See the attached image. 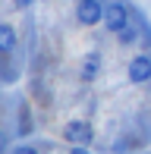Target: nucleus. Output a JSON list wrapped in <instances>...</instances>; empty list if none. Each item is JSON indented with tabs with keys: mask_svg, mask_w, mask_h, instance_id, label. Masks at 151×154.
<instances>
[{
	"mask_svg": "<svg viewBox=\"0 0 151 154\" xmlns=\"http://www.w3.org/2000/svg\"><path fill=\"white\" fill-rule=\"evenodd\" d=\"M6 142H10V138H6V132H3V129H0V151H3V148H6Z\"/></svg>",
	"mask_w": 151,
	"mask_h": 154,
	"instance_id": "nucleus-11",
	"label": "nucleus"
},
{
	"mask_svg": "<svg viewBox=\"0 0 151 154\" xmlns=\"http://www.w3.org/2000/svg\"><path fill=\"white\" fill-rule=\"evenodd\" d=\"M116 38H120V44H123V47H132L135 41H139V25H135V19H132V22H129L123 32H116Z\"/></svg>",
	"mask_w": 151,
	"mask_h": 154,
	"instance_id": "nucleus-7",
	"label": "nucleus"
},
{
	"mask_svg": "<svg viewBox=\"0 0 151 154\" xmlns=\"http://www.w3.org/2000/svg\"><path fill=\"white\" fill-rule=\"evenodd\" d=\"M126 79L132 82V85H145V82H151V54H139V57L129 60Z\"/></svg>",
	"mask_w": 151,
	"mask_h": 154,
	"instance_id": "nucleus-4",
	"label": "nucleus"
},
{
	"mask_svg": "<svg viewBox=\"0 0 151 154\" xmlns=\"http://www.w3.org/2000/svg\"><path fill=\"white\" fill-rule=\"evenodd\" d=\"M10 154H38V151L32 148V145H16V148H13Z\"/></svg>",
	"mask_w": 151,
	"mask_h": 154,
	"instance_id": "nucleus-8",
	"label": "nucleus"
},
{
	"mask_svg": "<svg viewBox=\"0 0 151 154\" xmlns=\"http://www.w3.org/2000/svg\"><path fill=\"white\" fill-rule=\"evenodd\" d=\"M63 138L69 145H91V138H94V129H91V123L88 120H69L63 126Z\"/></svg>",
	"mask_w": 151,
	"mask_h": 154,
	"instance_id": "nucleus-3",
	"label": "nucleus"
},
{
	"mask_svg": "<svg viewBox=\"0 0 151 154\" xmlns=\"http://www.w3.org/2000/svg\"><path fill=\"white\" fill-rule=\"evenodd\" d=\"M132 10H129V3H123V0H110V3H104V29L107 32H123L129 22H132Z\"/></svg>",
	"mask_w": 151,
	"mask_h": 154,
	"instance_id": "nucleus-1",
	"label": "nucleus"
},
{
	"mask_svg": "<svg viewBox=\"0 0 151 154\" xmlns=\"http://www.w3.org/2000/svg\"><path fill=\"white\" fill-rule=\"evenodd\" d=\"M32 3H35V0H13V6H16V10H29Z\"/></svg>",
	"mask_w": 151,
	"mask_h": 154,
	"instance_id": "nucleus-9",
	"label": "nucleus"
},
{
	"mask_svg": "<svg viewBox=\"0 0 151 154\" xmlns=\"http://www.w3.org/2000/svg\"><path fill=\"white\" fill-rule=\"evenodd\" d=\"M69 154H91V151H88L85 145H72V148H69Z\"/></svg>",
	"mask_w": 151,
	"mask_h": 154,
	"instance_id": "nucleus-10",
	"label": "nucleus"
},
{
	"mask_svg": "<svg viewBox=\"0 0 151 154\" xmlns=\"http://www.w3.org/2000/svg\"><path fill=\"white\" fill-rule=\"evenodd\" d=\"M101 69H104V57H101V51H88L85 57H82L79 75H82V82H94L101 75Z\"/></svg>",
	"mask_w": 151,
	"mask_h": 154,
	"instance_id": "nucleus-5",
	"label": "nucleus"
},
{
	"mask_svg": "<svg viewBox=\"0 0 151 154\" xmlns=\"http://www.w3.org/2000/svg\"><path fill=\"white\" fill-rule=\"evenodd\" d=\"M76 22L85 25V29L104 22V3L101 0H79L76 3Z\"/></svg>",
	"mask_w": 151,
	"mask_h": 154,
	"instance_id": "nucleus-2",
	"label": "nucleus"
},
{
	"mask_svg": "<svg viewBox=\"0 0 151 154\" xmlns=\"http://www.w3.org/2000/svg\"><path fill=\"white\" fill-rule=\"evenodd\" d=\"M19 44V35L13 29L10 22H0V57H6V54H13Z\"/></svg>",
	"mask_w": 151,
	"mask_h": 154,
	"instance_id": "nucleus-6",
	"label": "nucleus"
}]
</instances>
